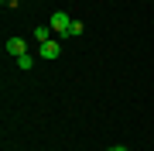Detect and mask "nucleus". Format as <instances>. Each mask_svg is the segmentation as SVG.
I'll list each match as a JSON object with an SVG mask.
<instances>
[{
	"instance_id": "7ed1b4c3",
	"label": "nucleus",
	"mask_w": 154,
	"mask_h": 151,
	"mask_svg": "<svg viewBox=\"0 0 154 151\" xmlns=\"http://www.w3.org/2000/svg\"><path fill=\"white\" fill-rule=\"evenodd\" d=\"M7 55H14V58L28 55V41L24 38H7Z\"/></svg>"
},
{
	"instance_id": "423d86ee",
	"label": "nucleus",
	"mask_w": 154,
	"mask_h": 151,
	"mask_svg": "<svg viewBox=\"0 0 154 151\" xmlns=\"http://www.w3.org/2000/svg\"><path fill=\"white\" fill-rule=\"evenodd\" d=\"M75 34H82V21H72V31H69V38H75Z\"/></svg>"
},
{
	"instance_id": "f257e3e1",
	"label": "nucleus",
	"mask_w": 154,
	"mask_h": 151,
	"mask_svg": "<svg viewBox=\"0 0 154 151\" xmlns=\"http://www.w3.org/2000/svg\"><path fill=\"white\" fill-rule=\"evenodd\" d=\"M48 24H51V31H55L58 38H69V31H72V17L65 11H55V14L48 17Z\"/></svg>"
},
{
	"instance_id": "39448f33",
	"label": "nucleus",
	"mask_w": 154,
	"mask_h": 151,
	"mask_svg": "<svg viewBox=\"0 0 154 151\" xmlns=\"http://www.w3.org/2000/svg\"><path fill=\"white\" fill-rule=\"evenodd\" d=\"M17 69H24V72H28V69H34V55H31V52L17 58Z\"/></svg>"
},
{
	"instance_id": "6e6552de",
	"label": "nucleus",
	"mask_w": 154,
	"mask_h": 151,
	"mask_svg": "<svg viewBox=\"0 0 154 151\" xmlns=\"http://www.w3.org/2000/svg\"><path fill=\"white\" fill-rule=\"evenodd\" d=\"M110 151H127V148H123V144H116V148H110Z\"/></svg>"
},
{
	"instance_id": "0eeeda50",
	"label": "nucleus",
	"mask_w": 154,
	"mask_h": 151,
	"mask_svg": "<svg viewBox=\"0 0 154 151\" xmlns=\"http://www.w3.org/2000/svg\"><path fill=\"white\" fill-rule=\"evenodd\" d=\"M0 4H4V7H14V4H17V0H0Z\"/></svg>"
},
{
	"instance_id": "f03ea898",
	"label": "nucleus",
	"mask_w": 154,
	"mask_h": 151,
	"mask_svg": "<svg viewBox=\"0 0 154 151\" xmlns=\"http://www.w3.org/2000/svg\"><path fill=\"white\" fill-rule=\"evenodd\" d=\"M38 52H41V58H58V55H62V38H51V41H45V45H41Z\"/></svg>"
},
{
	"instance_id": "20e7f679",
	"label": "nucleus",
	"mask_w": 154,
	"mask_h": 151,
	"mask_svg": "<svg viewBox=\"0 0 154 151\" xmlns=\"http://www.w3.org/2000/svg\"><path fill=\"white\" fill-rule=\"evenodd\" d=\"M51 24H41V28H34V41H38V45H45V41H51Z\"/></svg>"
}]
</instances>
